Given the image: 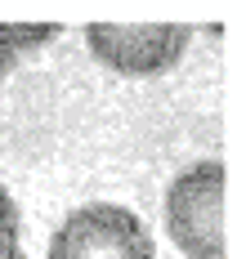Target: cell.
Returning <instances> with one entry per match:
<instances>
[{"label":"cell","instance_id":"8992f818","mask_svg":"<svg viewBox=\"0 0 246 259\" xmlns=\"http://www.w3.org/2000/svg\"><path fill=\"white\" fill-rule=\"evenodd\" d=\"M0 259H27V255L18 250V241H5V237H0Z\"/></svg>","mask_w":246,"mask_h":259},{"label":"cell","instance_id":"6da1fadb","mask_svg":"<svg viewBox=\"0 0 246 259\" xmlns=\"http://www.w3.org/2000/svg\"><path fill=\"white\" fill-rule=\"evenodd\" d=\"M166 233L188 259H224V165L197 161L166 192Z\"/></svg>","mask_w":246,"mask_h":259},{"label":"cell","instance_id":"5b68a950","mask_svg":"<svg viewBox=\"0 0 246 259\" xmlns=\"http://www.w3.org/2000/svg\"><path fill=\"white\" fill-rule=\"evenodd\" d=\"M0 237L5 241H14L18 237V206H14V197L0 188Z\"/></svg>","mask_w":246,"mask_h":259},{"label":"cell","instance_id":"7a4b0ae2","mask_svg":"<svg viewBox=\"0 0 246 259\" xmlns=\"http://www.w3.org/2000/svg\"><path fill=\"white\" fill-rule=\"evenodd\" d=\"M50 259H157L152 233L135 210L90 201L58 224L50 241Z\"/></svg>","mask_w":246,"mask_h":259},{"label":"cell","instance_id":"3957f363","mask_svg":"<svg viewBox=\"0 0 246 259\" xmlns=\"http://www.w3.org/2000/svg\"><path fill=\"white\" fill-rule=\"evenodd\" d=\"M188 40H192L188 27H116V23L85 27V45L94 50V58L126 76H157L166 67H175L188 50Z\"/></svg>","mask_w":246,"mask_h":259},{"label":"cell","instance_id":"277c9868","mask_svg":"<svg viewBox=\"0 0 246 259\" xmlns=\"http://www.w3.org/2000/svg\"><path fill=\"white\" fill-rule=\"evenodd\" d=\"M54 36H58L54 23H45V27H0V80L9 76V67H14L27 50L50 45Z\"/></svg>","mask_w":246,"mask_h":259}]
</instances>
